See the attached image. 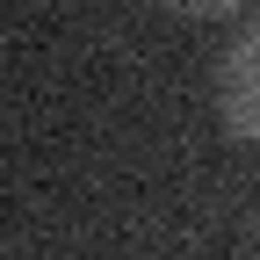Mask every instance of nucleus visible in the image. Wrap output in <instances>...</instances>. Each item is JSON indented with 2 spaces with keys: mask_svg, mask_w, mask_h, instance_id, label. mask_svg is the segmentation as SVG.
<instances>
[{
  "mask_svg": "<svg viewBox=\"0 0 260 260\" xmlns=\"http://www.w3.org/2000/svg\"><path fill=\"white\" fill-rule=\"evenodd\" d=\"M217 102H224L232 138H260V22L232 44V58H224V80H217Z\"/></svg>",
  "mask_w": 260,
  "mask_h": 260,
  "instance_id": "1",
  "label": "nucleus"
}]
</instances>
